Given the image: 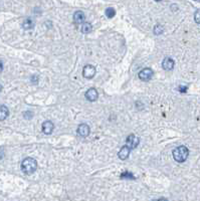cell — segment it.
<instances>
[{"label":"cell","mask_w":200,"mask_h":201,"mask_svg":"<svg viewBox=\"0 0 200 201\" xmlns=\"http://www.w3.org/2000/svg\"><path fill=\"white\" fill-rule=\"evenodd\" d=\"M189 155V150L186 146H179L173 150V158L176 162L183 163L186 161Z\"/></svg>","instance_id":"1"},{"label":"cell","mask_w":200,"mask_h":201,"mask_svg":"<svg viewBox=\"0 0 200 201\" xmlns=\"http://www.w3.org/2000/svg\"><path fill=\"white\" fill-rule=\"evenodd\" d=\"M37 168V162L31 157L25 158L21 163V170L25 174H32Z\"/></svg>","instance_id":"2"},{"label":"cell","mask_w":200,"mask_h":201,"mask_svg":"<svg viewBox=\"0 0 200 201\" xmlns=\"http://www.w3.org/2000/svg\"><path fill=\"white\" fill-rule=\"evenodd\" d=\"M140 143V139L139 137H137L136 135H134V134H131V135L128 136L127 140H126V144H127V147L130 149H135L138 147V145H139Z\"/></svg>","instance_id":"3"},{"label":"cell","mask_w":200,"mask_h":201,"mask_svg":"<svg viewBox=\"0 0 200 201\" xmlns=\"http://www.w3.org/2000/svg\"><path fill=\"white\" fill-rule=\"evenodd\" d=\"M154 75V71L152 69L150 68H146V69H143L140 73H139V79L143 81H148L152 79V76Z\"/></svg>","instance_id":"4"},{"label":"cell","mask_w":200,"mask_h":201,"mask_svg":"<svg viewBox=\"0 0 200 201\" xmlns=\"http://www.w3.org/2000/svg\"><path fill=\"white\" fill-rule=\"evenodd\" d=\"M96 73H97V70H96L95 66L92 65V64H86L83 70V75H84L85 78L88 79V80L93 79L96 75Z\"/></svg>","instance_id":"5"},{"label":"cell","mask_w":200,"mask_h":201,"mask_svg":"<svg viewBox=\"0 0 200 201\" xmlns=\"http://www.w3.org/2000/svg\"><path fill=\"white\" fill-rule=\"evenodd\" d=\"M86 99L90 101V102H95L98 100V97H99V92L98 91H97L96 89H94V87H92V89L88 90L86 92Z\"/></svg>","instance_id":"6"},{"label":"cell","mask_w":200,"mask_h":201,"mask_svg":"<svg viewBox=\"0 0 200 201\" xmlns=\"http://www.w3.org/2000/svg\"><path fill=\"white\" fill-rule=\"evenodd\" d=\"M90 132H91L90 126L86 125V124H81L78 128V134L81 137H84V138L88 137L90 135Z\"/></svg>","instance_id":"7"},{"label":"cell","mask_w":200,"mask_h":201,"mask_svg":"<svg viewBox=\"0 0 200 201\" xmlns=\"http://www.w3.org/2000/svg\"><path fill=\"white\" fill-rule=\"evenodd\" d=\"M42 132L45 134V135H49V134L53 133V129H54V125L51 121H45L42 124Z\"/></svg>","instance_id":"8"},{"label":"cell","mask_w":200,"mask_h":201,"mask_svg":"<svg viewBox=\"0 0 200 201\" xmlns=\"http://www.w3.org/2000/svg\"><path fill=\"white\" fill-rule=\"evenodd\" d=\"M85 13L83 11H81V10H78V11H75L74 13V21L76 24H83L85 22Z\"/></svg>","instance_id":"9"},{"label":"cell","mask_w":200,"mask_h":201,"mask_svg":"<svg viewBox=\"0 0 200 201\" xmlns=\"http://www.w3.org/2000/svg\"><path fill=\"white\" fill-rule=\"evenodd\" d=\"M174 65H175V63H174V60L171 58L164 59L162 63V66L165 70H172L174 69Z\"/></svg>","instance_id":"10"},{"label":"cell","mask_w":200,"mask_h":201,"mask_svg":"<svg viewBox=\"0 0 200 201\" xmlns=\"http://www.w3.org/2000/svg\"><path fill=\"white\" fill-rule=\"evenodd\" d=\"M130 152H131V150L127 146H123L121 148L120 152L118 153V156H119V158L121 159V160H126V159L129 157Z\"/></svg>","instance_id":"11"},{"label":"cell","mask_w":200,"mask_h":201,"mask_svg":"<svg viewBox=\"0 0 200 201\" xmlns=\"http://www.w3.org/2000/svg\"><path fill=\"white\" fill-rule=\"evenodd\" d=\"M9 116V110L6 106L0 107V121H4Z\"/></svg>","instance_id":"12"},{"label":"cell","mask_w":200,"mask_h":201,"mask_svg":"<svg viewBox=\"0 0 200 201\" xmlns=\"http://www.w3.org/2000/svg\"><path fill=\"white\" fill-rule=\"evenodd\" d=\"M92 29H93V27H92V24L90 22H84L83 24H81V31L86 34V33H90L92 31Z\"/></svg>","instance_id":"13"},{"label":"cell","mask_w":200,"mask_h":201,"mask_svg":"<svg viewBox=\"0 0 200 201\" xmlns=\"http://www.w3.org/2000/svg\"><path fill=\"white\" fill-rule=\"evenodd\" d=\"M33 26H34V23L30 18H26L22 23V27L24 29H31L33 28Z\"/></svg>","instance_id":"14"},{"label":"cell","mask_w":200,"mask_h":201,"mask_svg":"<svg viewBox=\"0 0 200 201\" xmlns=\"http://www.w3.org/2000/svg\"><path fill=\"white\" fill-rule=\"evenodd\" d=\"M105 13H106V16L108 17V18H113L116 15V10L113 8V7H108L107 9H106V11H105Z\"/></svg>","instance_id":"15"},{"label":"cell","mask_w":200,"mask_h":201,"mask_svg":"<svg viewBox=\"0 0 200 201\" xmlns=\"http://www.w3.org/2000/svg\"><path fill=\"white\" fill-rule=\"evenodd\" d=\"M154 34H156V35H159V34H161L163 32V26L160 24H158L156 25L155 27H154Z\"/></svg>","instance_id":"16"},{"label":"cell","mask_w":200,"mask_h":201,"mask_svg":"<svg viewBox=\"0 0 200 201\" xmlns=\"http://www.w3.org/2000/svg\"><path fill=\"white\" fill-rule=\"evenodd\" d=\"M121 177L122 178H127V179H135L134 175H133L132 173H129V172H125L121 174Z\"/></svg>","instance_id":"17"},{"label":"cell","mask_w":200,"mask_h":201,"mask_svg":"<svg viewBox=\"0 0 200 201\" xmlns=\"http://www.w3.org/2000/svg\"><path fill=\"white\" fill-rule=\"evenodd\" d=\"M178 91L181 92H185L187 91V87H182V86L179 87H178Z\"/></svg>","instance_id":"18"},{"label":"cell","mask_w":200,"mask_h":201,"mask_svg":"<svg viewBox=\"0 0 200 201\" xmlns=\"http://www.w3.org/2000/svg\"><path fill=\"white\" fill-rule=\"evenodd\" d=\"M195 21H196V23L199 24V10H196V12H195Z\"/></svg>","instance_id":"19"},{"label":"cell","mask_w":200,"mask_h":201,"mask_svg":"<svg viewBox=\"0 0 200 201\" xmlns=\"http://www.w3.org/2000/svg\"><path fill=\"white\" fill-rule=\"evenodd\" d=\"M153 201H168V200L165 199V198H159V199H155V200H153Z\"/></svg>","instance_id":"20"},{"label":"cell","mask_w":200,"mask_h":201,"mask_svg":"<svg viewBox=\"0 0 200 201\" xmlns=\"http://www.w3.org/2000/svg\"><path fill=\"white\" fill-rule=\"evenodd\" d=\"M2 70H3V64H2V61L0 60V73L2 71Z\"/></svg>","instance_id":"21"},{"label":"cell","mask_w":200,"mask_h":201,"mask_svg":"<svg viewBox=\"0 0 200 201\" xmlns=\"http://www.w3.org/2000/svg\"><path fill=\"white\" fill-rule=\"evenodd\" d=\"M1 91H2V86L0 85V92H1Z\"/></svg>","instance_id":"22"}]
</instances>
